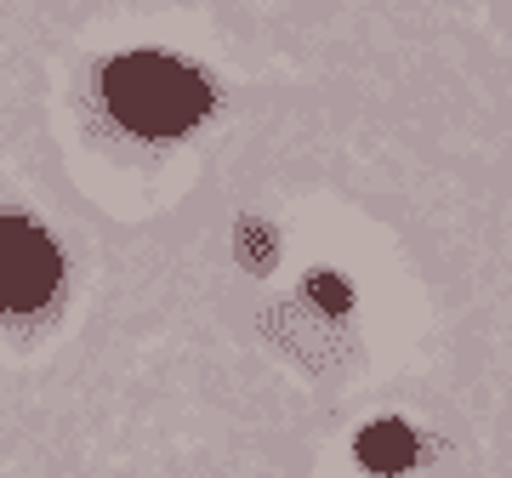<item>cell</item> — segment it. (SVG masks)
Here are the masks:
<instances>
[{
  "label": "cell",
  "mask_w": 512,
  "mask_h": 478,
  "mask_svg": "<svg viewBox=\"0 0 512 478\" xmlns=\"http://www.w3.org/2000/svg\"><path fill=\"white\" fill-rule=\"evenodd\" d=\"M245 262H256V268H268V262H274V245H268V228H251V234H245Z\"/></svg>",
  "instance_id": "5b68a950"
},
{
  "label": "cell",
  "mask_w": 512,
  "mask_h": 478,
  "mask_svg": "<svg viewBox=\"0 0 512 478\" xmlns=\"http://www.w3.org/2000/svg\"><path fill=\"white\" fill-rule=\"evenodd\" d=\"M57 291V245L35 222L0 217V313H35Z\"/></svg>",
  "instance_id": "7a4b0ae2"
},
{
  "label": "cell",
  "mask_w": 512,
  "mask_h": 478,
  "mask_svg": "<svg viewBox=\"0 0 512 478\" xmlns=\"http://www.w3.org/2000/svg\"><path fill=\"white\" fill-rule=\"evenodd\" d=\"M308 285H313V302H319V308H330V313L348 308V285H342L336 274H313Z\"/></svg>",
  "instance_id": "277c9868"
},
{
  "label": "cell",
  "mask_w": 512,
  "mask_h": 478,
  "mask_svg": "<svg viewBox=\"0 0 512 478\" xmlns=\"http://www.w3.org/2000/svg\"><path fill=\"white\" fill-rule=\"evenodd\" d=\"M359 461L370 473H404L416 461V433L404 422H370L359 433Z\"/></svg>",
  "instance_id": "3957f363"
},
{
  "label": "cell",
  "mask_w": 512,
  "mask_h": 478,
  "mask_svg": "<svg viewBox=\"0 0 512 478\" xmlns=\"http://www.w3.org/2000/svg\"><path fill=\"white\" fill-rule=\"evenodd\" d=\"M103 103L137 137H183L211 109L205 80L165 52H126L103 69Z\"/></svg>",
  "instance_id": "6da1fadb"
}]
</instances>
